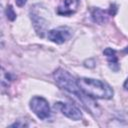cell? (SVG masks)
<instances>
[{"label": "cell", "instance_id": "8992f818", "mask_svg": "<svg viewBox=\"0 0 128 128\" xmlns=\"http://www.w3.org/2000/svg\"><path fill=\"white\" fill-rule=\"evenodd\" d=\"M60 111L62 112L63 115H65L66 117L74 120V121H78L82 118V112L80 111V109L73 105V104H69V103H62V102H58L57 103Z\"/></svg>", "mask_w": 128, "mask_h": 128}, {"label": "cell", "instance_id": "3957f363", "mask_svg": "<svg viewBox=\"0 0 128 128\" xmlns=\"http://www.w3.org/2000/svg\"><path fill=\"white\" fill-rule=\"evenodd\" d=\"M30 109L41 120H45L50 117L51 110L48 101L41 96H34L30 100Z\"/></svg>", "mask_w": 128, "mask_h": 128}, {"label": "cell", "instance_id": "6da1fadb", "mask_svg": "<svg viewBox=\"0 0 128 128\" xmlns=\"http://www.w3.org/2000/svg\"><path fill=\"white\" fill-rule=\"evenodd\" d=\"M53 78H54L56 85L59 88L76 96L81 101L82 105L86 109H88L91 112L93 111L92 106H94V102L91 100V97H89L85 93H83V91L78 86L77 79L75 77H73L68 71H66L62 68H58L53 73Z\"/></svg>", "mask_w": 128, "mask_h": 128}, {"label": "cell", "instance_id": "277c9868", "mask_svg": "<svg viewBox=\"0 0 128 128\" xmlns=\"http://www.w3.org/2000/svg\"><path fill=\"white\" fill-rule=\"evenodd\" d=\"M72 36V30L69 27H58L55 29H51L47 33V38L51 42L56 44H62L66 42Z\"/></svg>", "mask_w": 128, "mask_h": 128}, {"label": "cell", "instance_id": "5b68a950", "mask_svg": "<svg viewBox=\"0 0 128 128\" xmlns=\"http://www.w3.org/2000/svg\"><path fill=\"white\" fill-rule=\"evenodd\" d=\"M30 16H31V20L33 22V25H34V28L37 34L40 37H43L46 31V28L49 24L47 20L44 18V16H42V14L39 13V9H36V5L33 6V8L30 10Z\"/></svg>", "mask_w": 128, "mask_h": 128}, {"label": "cell", "instance_id": "ba28073f", "mask_svg": "<svg viewBox=\"0 0 128 128\" xmlns=\"http://www.w3.org/2000/svg\"><path fill=\"white\" fill-rule=\"evenodd\" d=\"M103 54L106 56L107 61H108V65L110 67L111 70H113L114 72L119 71L120 69V65L118 62V58L116 56V51L112 48H106L103 51Z\"/></svg>", "mask_w": 128, "mask_h": 128}, {"label": "cell", "instance_id": "30bf717a", "mask_svg": "<svg viewBox=\"0 0 128 128\" xmlns=\"http://www.w3.org/2000/svg\"><path fill=\"white\" fill-rule=\"evenodd\" d=\"M6 16H7L8 20H10V21H14L16 19V13L11 5H9L6 9Z\"/></svg>", "mask_w": 128, "mask_h": 128}, {"label": "cell", "instance_id": "8fae6325", "mask_svg": "<svg viewBox=\"0 0 128 128\" xmlns=\"http://www.w3.org/2000/svg\"><path fill=\"white\" fill-rule=\"evenodd\" d=\"M26 1H27V0H16V5L19 6V7H22V6L25 5Z\"/></svg>", "mask_w": 128, "mask_h": 128}, {"label": "cell", "instance_id": "4fadbf2b", "mask_svg": "<svg viewBox=\"0 0 128 128\" xmlns=\"http://www.w3.org/2000/svg\"><path fill=\"white\" fill-rule=\"evenodd\" d=\"M124 52H126V53H128V47H126V49L124 50Z\"/></svg>", "mask_w": 128, "mask_h": 128}, {"label": "cell", "instance_id": "9c48e42d", "mask_svg": "<svg viewBox=\"0 0 128 128\" xmlns=\"http://www.w3.org/2000/svg\"><path fill=\"white\" fill-rule=\"evenodd\" d=\"M108 13H109V11H104L100 8H95L92 11L91 16H92V19L94 22H96L98 24H103L104 22L107 21Z\"/></svg>", "mask_w": 128, "mask_h": 128}, {"label": "cell", "instance_id": "52a82bcc", "mask_svg": "<svg viewBox=\"0 0 128 128\" xmlns=\"http://www.w3.org/2000/svg\"><path fill=\"white\" fill-rule=\"evenodd\" d=\"M78 6L79 0H61L57 7V13L62 16H70L77 11Z\"/></svg>", "mask_w": 128, "mask_h": 128}, {"label": "cell", "instance_id": "7c38bea8", "mask_svg": "<svg viewBox=\"0 0 128 128\" xmlns=\"http://www.w3.org/2000/svg\"><path fill=\"white\" fill-rule=\"evenodd\" d=\"M123 87H124L126 90H128V78L125 80V82H124V84H123Z\"/></svg>", "mask_w": 128, "mask_h": 128}, {"label": "cell", "instance_id": "7a4b0ae2", "mask_svg": "<svg viewBox=\"0 0 128 128\" xmlns=\"http://www.w3.org/2000/svg\"><path fill=\"white\" fill-rule=\"evenodd\" d=\"M78 86L87 96L95 99H111L114 95L112 87L104 81L81 77L77 79Z\"/></svg>", "mask_w": 128, "mask_h": 128}]
</instances>
